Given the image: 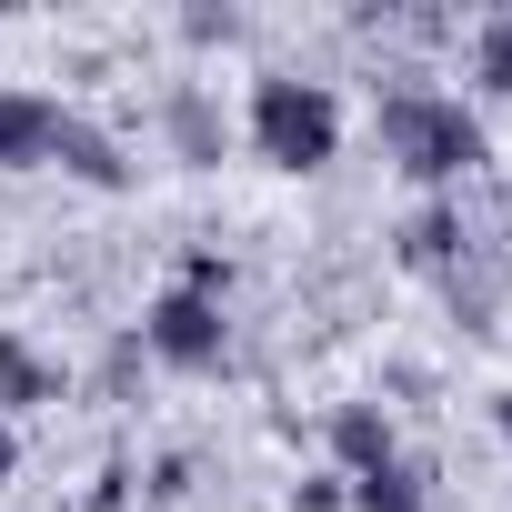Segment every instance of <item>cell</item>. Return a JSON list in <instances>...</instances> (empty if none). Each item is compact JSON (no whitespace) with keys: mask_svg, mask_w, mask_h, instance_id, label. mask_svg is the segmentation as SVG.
Here are the masks:
<instances>
[{"mask_svg":"<svg viewBox=\"0 0 512 512\" xmlns=\"http://www.w3.org/2000/svg\"><path fill=\"white\" fill-rule=\"evenodd\" d=\"M382 161L442 201L452 181H472V171L492 161V131H482V111H472L462 91H422V81H412V91L382 101Z\"/></svg>","mask_w":512,"mask_h":512,"instance_id":"obj_1","label":"cell"},{"mask_svg":"<svg viewBox=\"0 0 512 512\" xmlns=\"http://www.w3.org/2000/svg\"><path fill=\"white\" fill-rule=\"evenodd\" d=\"M241 131H251V151H262L272 171H292V181H312V171L342 161V101H332V81H302V71H262V81H251Z\"/></svg>","mask_w":512,"mask_h":512,"instance_id":"obj_2","label":"cell"},{"mask_svg":"<svg viewBox=\"0 0 512 512\" xmlns=\"http://www.w3.org/2000/svg\"><path fill=\"white\" fill-rule=\"evenodd\" d=\"M141 352L161 362V372H221L231 362V322H221V302H201V292H151V312H141Z\"/></svg>","mask_w":512,"mask_h":512,"instance_id":"obj_3","label":"cell"},{"mask_svg":"<svg viewBox=\"0 0 512 512\" xmlns=\"http://www.w3.org/2000/svg\"><path fill=\"white\" fill-rule=\"evenodd\" d=\"M51 171L81 181V191H131V151H121V131H101V121L71 111V101H61V121H51Z\"/></svg>","mask_w":512,"mask_h":512,"instance_id":"obj_4","label":"cell"},{"mask_svg":"<svg viewBox=\"0 0 512 512\" xmlns=\"http://www.w3.org/2000/svg\"><path fill=\"white\" fill-rule=\"evenodd\" d=\"M322 442H332V472H342V482H362V472H382V462L402 452V432H392V412H382V402H332Z\"/></svg>","mask_w":512,"mask_h":512,"instance_id":"obj_5","label":"cell"},{"mask_svg":"<svg viewBox=\"0 0 512 512\" xmlns=\"http://www.w3.org/2000/svg\"><path fill=\"white\" fill-rule=\"evenodd\" d=\"M161 131H171L181 171H221V151H231V121H221V101H211L201 81H181V91L161 101Z\"/></svg>","mask_w":512,"mask_h":512,"instance_id":"obj_6","label":"cell"},{"mask_svg":"<svg viewBox=\"0 0 512 512\" xmlns=\"http://www.w3.org/2000/svg\"><path fill=\"white\" fill-rule=\"evenodd\" d=\"M41 402H61V362H51L31 332L0 322V422H21V412H41Z\"/></svg>","mask_w":512,"mask_h":512,"instance_id":"obj_7","label":"cell"},{"mask_svg":"<svg viewBox=\"0 0 512 512\" xmlns=\"http://www.w3.org/2000/svg\"><path fill=\"white\" fill-rule=\"evenodd\" d=\"M51 91H0V171H51Z\"/></svg>","mask_w":512,"mask_h":512,"instance_id":"obj_8","label":"cell"},{"mask_svg":"<svg viewBox=\"0 0 512 512\" xmlns=\"http://www.w3.org/2000/svg\"><path fill=\"white\" fill-rule=\"evenodd\" d=\"M352 512H432V472H422L412 452H392L382 472L352 482Z\"/></svg>","mask_w":512,"mask_h":512,"instance_id":"obj_9","label":"cell"},{"mask_svg":"<svg viewBox=\"0 0 512 512\" xmlns=\"http://www.w3.org/2000/svg\"><path fill=\"white\" fill-rule=\"evenodd\" d=\"M462 241H472L462 211L432 201V211H412V231H402V262H412V272H452V262H462Z\"/></svg>","mask_w":512,"mask_h":512,"instance_id":"obj_10","label":"cell"},{"mask_svg":"<svg viewBox=\"0 0 512 512\" xmlns=\"http://www.w3.org/2000/svg\"><path fill=\"white\" fill-rule=\"evenodd\" d=\"M472 91L482 101H512V11H482L472 21Z\"/></svg>","mask_w":512,"mask_h":512,"instance_id":"obj_11","label":"cell"},{"mask_svg":"<svg viewBox=\"0 0 512 512\" xmlns=\"http://www.w3.org/2000/svg\"><path fill=\"white\" fill-rule=\"evenodd\" d=\"M292 512H352V482L342 472H312V482H292Z\"/></svg>","mask_w":512,"mask_h":512,"instance_id":"obj_12","label":"cell"},{"mask_svg":"<svg viewBox=\"0 0 512 512\" xmlns=\"http://www.w3.org/2000/svg\"><path fill=\"white\" fill-rule=\"evenodd\" d=\"M181 41H241V11H231V0H221V11L201 0V11H181Z\"/></svg>","mask_w":512,"mask_h":512,"instance_id":"obj_13","label":"cell"},{"mask_svg":"<svg viewBox=\"0 0 512 512\" xmlns=\"http://www.w3.org/2000/svg\"><path fill=\"white\" fill-rule=\"evenodd\" d=\"M21 472V422H0V482Z\"/></svg>","mask_w":512,"mask_h":512,"instance_id":"obj_14","label":"cell"},{"mask_svg":"<svg viewBox=\"0 0 512 512\" xmlns=\"http://www.w3.org/2000/svg\"><path fill=\"white\" fill-rule=\"evenodd\" d=\"M492 432H502V452H512V392H492Z\"/></svg>","mask_w":512,"mask_h":512,"instance_id":"obj_15","label":"cell"}]
</instances>
